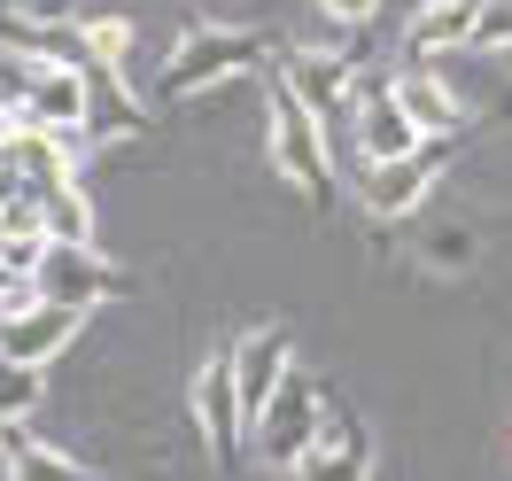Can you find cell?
I'll list each match as a JSON object with an SVG mask.
<instances>
[{
	"label": "cell",
	"mask_w": 512,
	"mask_h": 481,
	"mask_svg": "<svg viewBox=\"0 0 512 481\" xmlns=\"http://www.w3.org/2000/svg\"><path fill=\"white\" fill-rule=\"evenodd\" d=\"M264 47H272L264 32H225V24H202V32H187L179 47H171V63L156 70V94H163V101L210 94V86H225V78H241L249 63H264Z\"/></svg>",
	"instance_id": "1"
},
{
	"label": "cell",
	"mask_w": 512,
	"mask_h": 481,
	"mask_svg": "<svg viewBox=\"0 0 512 481\" xmlns=\"http://www.w3.org/2000/svg\"><path fill=\"white\" fill-rule=\"evenodd\" d=\"M272 163L288 171L295 187L311 194V210H326L334 202V132L295 101L288 78H272Z\"/></svg>",
	"instance_id": "2"
},
{
	"label": "cell",
	"mask_w": 512,
	"mask_h": 481,
	"mask_svg": "<svg viewBox=\"0 0 512 481\" xmlns=\"http://www.w3.org/2000/svg\"><path fill=\"white\" fill-rule=\"evenodd\" d=\"M319 435H326V396H319V381L311 373H288L280 381V396L264 404V412L249 419V450L264 458V466H303L311 450H319Z\"/></svg>",
	"instance_id": "3"
},
{
	"label": "cell",
	"mask_w": 512,
	"mask_h": 481,
	"mask_svg": "<svg viewBox=\"0 0 512 481\" xmlns=\"http://www.w3.org/2000/svg\"><path fill=\"white\" fill-rule=\"evenodd\" d=\"M450 156H458V132H435V140H419L412 156L365 163V179H357V202H365L373 218H404V210H419V202L435 194V179L450 171Z\"/></svg>",
	"instance_id": "4"
},
{
	"label": "cell",
	"mask_w": 512,
	"mask_h": 481,
	"mask_svg": "<svg viewBox=\"0 0 512 481\" xmlns=\"http://www.w3.org/2000/svg\"><path fill=\"white\" fill-rule=\"evenodd\" d=\"M194 427H202V443H210V466L233 474V458L249 450V404H241L233 350H210V365L194 373Z\"/></svg>",
	"instance_id": "5"
},
{
	"label": "cell",
	"mask_w": 512,
	"mask_h": 481,
	"mask_svg": "<svg viewBox=\"0 0 512 481\" xmlns=\"http://www.w3.org/2000/svg\"><path fill=\"white\" fill-rule=\"evenodd\" d=\"M86 311L78 303H47L39 288H24L16 303H0V357H24V365H55L78 342Z\"/></svg>",
	"instance_id": "6"
},
{
	"label": "cell",
	"mask_w": 512,
	"mask_h": 481,
	"mask_svg": "<svg viewBox=\"0 0 512 481\" xmlns=\"http://www.w3.org/2000/svg\"><path fill=\"white\" fill-rule=\"evenodd\" d=\"M32 288L47 295V303H78V311H94V303H109V295H132V272H117L109 257H94V241H47Z\"/></svg>",
	"instance_id": "7"
},
{
	"label": "cell",
	"mask_w": 512,
	"mask_h": 481,
	"mask_svg": "<svg viewBox=\"0 0 512 481\" xmlns=\"http://www.w3.org/2000/svg\"><path fill=\"white\" fill-rule=\"evenodd\" d=\"M280 78L295 86V101H303L326 132H357V125H350V117H357V63L303 47V55H288V63H280Z\"/></svg>",
	"instance_id": "8"
},
{
	"label": "cell",
	"mask_w": 512,
	"mask_h": 481,
	"mask_svg": "<svg viewBox=\"0 0 512 481\" xmlns=\"http://www.w3.org/2000/svg\"><path fill=\"white\" fill-rule=\"evenodd\" d=\"M24 125L86 140V132H94V70L86 63H39V86H32V101H24Z\"/></svg>",
	"instance_id": "9"
},
{
	"label": "cell",
	"mask_w": 512,
	"mask_h": 481,
	"mask_svg": "<svg viewBox=\"0 0 512 481\" xmlns=\"http://www.w3.org/2000/svg\"><path fill=\"white\" fill-rule=\"evenodd\" d=\"M419 140H435V132L412 125V109L396 101V78H357V156L388 163V156H412Z\"/></svg>",
	"instance_id": "10"
},
{
	"label": "cell",
	"mask_w": 512,
	"mask_h": 481,
	"mask_svg": "<svg viewBox=\"0 0 512 481\" xmlns=\"http://www.w3.org/2000/svg\"><path fill=\"white\" fill-rule=\"evenodd\" d=\"M233 373H241V404H249V419L280 396V381L295 373V357H288V334L280 326H256V334H241L233 342Z\"/></svg>",
	"instance_id": "11"
},
{
	"label": "cell",
	"mask_w": 512,
	"mask_h": 481,
	"mask_svg": "<svg viewBox=\"0 0 512 481\" xmlns=\"http://www.w3.org/2000/svg\"><path fill=\"white\" fill-rule=\"evenodd\" d=\"M474 16H481V0H427L412 16V32H404V47H412L419 63L458 55V47H474Z\"/></svg>",
	"instance_id": "12"
},
{
	"label": "cell",
	"mask_w": 512,
	"mask_h": 481,
	"mask_svg": "<svg viewBox=\"0 0 512 481\" xmlns=\"http://www.w3.org/2000/svg\"><path fill=\"white\" fill-rule=\"evenodd\" d=\"M365 474H373V435L365 427H326L319 450L303 466H288V481H365Z\"/></svg>",
	"instance_id": "13"
},
{
	"label": "cell",
	"mask_w": 512,
	"mask_h": 481,
	"mask_svg": "<svg viewBox=\"0 0 512 481\" xmlns=\"http://www.w3.org/2000/svg\"><path fill=\"white\" fill-rule=\"evenodd\" d=\"M396 101L412 109L419 132H458V94L443 86V70H435V63L404 70V78H396Z\"/></svg>",
	"instance_id": "14"
},
{
	"label": "cell",
	"mask_w": 512,
	"mask_h": 481,
	"mask_svg": "<svg viewBox=\"0 0 512 481\" xmlns=\"http://www.w3.org/2000/svg\"><path fill=\"white\" fill-rule=\"evenodd\" d=\"M0 458H8L16 481H94L86 466H70L63 450H47L39 435H24V427H8V450H0Z\"/></svg>",
	"instance_id": "15"
},
{
	"label": "cell",
	"mask_w": 512,
	"mask_h": 481,
	"mask_svg": "<svg viewBox=\"0 0 512 481\" xmlns=\"http://www.w3.org/2000/svg\"><path fill=\"white\" fill-rule=\"evenodd\" d=\"M47 396V365H24V357H0V427H24Z\"/></svg>",
	"instance_id": "16"
},
{
	"label": "cell",
	"mask_w": 512,
	"mask_h": 481,
	"mask_svg": "<svg viewBox=\"0 0 512 481\" xmlns=\"http://www.w3.org/2000/svg\"><path fill=\"white\" fill-rule=\"evenodd\" d=\"M39 210H47V241H94V202L78 194V179L39 194Z\"/></svg>",
	"instance_id": "17"
},
{
	"label": "cell",
	"mask_w": 512,
	"mask_h": 481,
	"mask_svg": "<svg viewBox=\"0 0 512 481\" xmlns=\"http://www.w3.org/2000/svg\"><path fill=\"white\" fill-rule=\"evenodd\" d=\"M78 32H86V63L125 70V55H132V24H125V16H86Z\"/></svg>",
	"instance_id": "18"
},
{
	"label": "cell",
	"mask_w": 512,
	"mask_h": 481,
	"mask_svg": "<svg viewBox=\"0 0 512 481\" xmlns=\"http://www.w3.org/2000/svg\"><path fill=\"white\" fill-rule=\"evenodd\" d=\"M474 47H481V55H512V0H481Z\"/></svg>",
	"instance_id": "19"
},
{
	"label": "cell",
	"mask_w": 512,
	"mask_h": 481,
	"mask_svg": "<svg viewBox=\"0 0 512 481\" xmlns=\"http://www.w3.org/2000/svg\"><path fill=\"white\" fill-rule=\"evenodd\" d=\"M32 86H39V63L0 47V101H8V109H24V101H32Z\"/></svg>",
	"instance_id": "20"
},
{
	"label": "cell",
	"mask_w": 512,
	"mask_h": 481,
	"mask_svg": "<svg viewBox=\"0 0 512 481\" xmlns=\"http://www.w3.org/2000/svg\"><path fill=\"white\" fill-rule=\"evenodd\" d=\"M39 257H47V233H0V264H8V272H24V280H32Z\"/></svg>",
	"instance_id": "21"
},
{
	"label": "cell",
	"mask_w": 512,
	"mask_h": 481,
	"mask_svg": "<svg viewBox=\"0 0 512 481\" xmlns=\"http://www.w3.org/2000/svg\"><path fill=\"white\" fill-rule=\"evenodd\" d=\"M326 16H334V24H373V8H381V0H319Z\"/></svg>",
	"instance_id": "22"
},
{
	"label": "cell",
	"mask_w": 512,
	"mask_h": 481,
	"mask_svg": "<svg viewBox=\"0 0 512 481\" xmlns=\"http://www.w3.org/2000/svg\"><path fill=\"white\" fill-rule=\"evenodd\" d=\"M32 16H47V24H70V16H78V0H32Z\"/></svg>",
	"instance_id": "23"
},
{
	"label": "cell",
	"mask_w": 512,
	"mask_h": 481,
	"mask_svg": "<svg viewBox=\"0 0 512 481\" xmlns=\"http://www.w3.org/2000/svg\"><path fill=\"white\" fill-rule=\"evenodd\" d=\"M32 288V280H24V272H8V264H0V303H16V295Z\"/></svg>",
	"instance_id": "24"
},
{
	"label": "cell",
	"mask_w": 512,
	"mask_h": 481,
	"mask_svg": "<svg viewBox=\"0 0 512 481\" xmlns=\"http://www.w3.org/2000/svg\"><path fill=\"white\" fill-rule=\"evenodd\" d=\"M16 125H24V109H8V101H0V140H8Z\"/></svg>",
	"instance_id": "25"
},
{
	"label": "cell",
	"mask_w": 512,
	"mask_h": 481,
	"mask_svg": "<svg viewBox=\"0 0 512 481\" xmlns=\"http://www.w3.org/2000/svg\"><path fill=\"white\" fill-rule=\"evenodd\" d=\"M0 450H8V427H0Z\"/></svg>",
	"instance_id": "26"
}]
</instances>
